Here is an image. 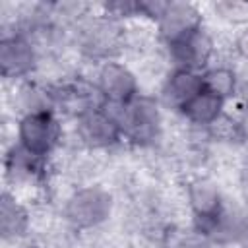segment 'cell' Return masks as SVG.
<instances>
[{"label":"cell","instance_id":"9","mask_svg":"<svg viewBox=\"0 0 248 248\" xmlns=\"http://www.w3.org/2000/svg\"><path fill=\"white\" fill-rule=\"evenodd\" d=\"M202 74L194 70L174 68L170 74H167L163 85H161V103L167 108H172L180 112V108L202 91Z\"/></svg>","mask_w":248,"mask_h":248},{"label":"cell","instance_id":"8","mask_svg":"<svg viewBox=\"0 0 248 248\" xmlns=\"http://www.w3.org/2000/svg\"><path fill=\"white\" fill-rule=\"evenodd\" d=\"M213 52H215V41L205 27H200L198 31L167 46L169 60L174 68H184L194 72L205 70Z\"/></svg>","mask_w":248,"mask_h":248},{"label":"cell","instance_id":"10","mask_svg":"<svg viewBox=\"0 0 248 248\" xmlns=\"http://www.w3.org/2000/svg\"><path fill=\"white\" fill-rule=\"evenodd\" d=\"M225 112V101L207 93L205 89H202L196 97H192L182 108L180 114L186 122L200 126V128H209L221 114Z\"/></svg>","mask_w":248,"mask_h":248},{"label":"cell","instance_id":"1","mask_svg":"<svg viewBox=\"0 0 248 248\" xmlns=\"http://www.w3.org/2000/svg\"><path fill=\"white\" fill-rule=\"evenodd\" d=\"M118 122L122 138L140 147L155 143L163 132L159 103L149 95H138L128 105L118 107Z\"/></svg>","mask_w":248,"mask_h":248},{"label":"cell","instance_id":"14","mask_svg":"<svg viewBox=\"0 0 248 248\" xmlns=\"http://www.w3.org/2000/svg\"><path fill=\"white\" fill-rule=\"evenodd\" d=\"M178 248H213V246L209 242H205V240H190V242L180 244Z\"/></svg>","mask_w":248,"mask_h":248},{"label":"cell","instance_id":"7","mask_svg":"<svg viewBox=\"0 0 248 248\" xmlns=\"http://www.w3.org/2000/svg\"><path fill=\"white\" fill-rule=\"evenodd\" d=\"M155 25L159 41L169 46L203 27V14L200 6L190 2H167Z\"/></svg>","mask_w":248,"mask_h":248},{"label":"cell","instance_id":"15","mask_svg":"<svg viewBox=\"0 0 248 248\" xmlns=\"http://www.w3.org/2000/svg\"><path fill=\"white\" fill-rule=\"evenodd\" d=\"M27 248H31V246H27Z\"/></svg>","mask_w":248,"mask_h":248},{"label":"cell","instance_id":"3","mask_svg":"<svg viewBox=\"0 0 248 248\" xmlns=\"http://www.w3.org/2000/svg\"><path fill=\"white\" fill-rule=\"evenodd\" d=\"M110 194L99 186H83L74 190L64 203V219L74 229H93L110 215Z\"/></svg>","mask_w":248,"mask_h":248},{"label":"cell","instance_id":"11","mask_svg":"<svg viewBox=\"0 0 248 248\" xmlns=\"http://www.w3.org/2000/svg\"><path fill=\"white\" fill-rule=\"evenodd\" d=\"M202 87L207 93H211L227 103L229 99H232L238 93L240 78L231 66L219 64V66L205 68L202 72Z\"/></svg>","mask_w":248,"mask_h":248},{"label":"cell","instance_id":"2","mask_svg":"<svg viewBox=\"0 0 248 248\" xmlns=\"http://www.w3.org/2000/svg\"><path fill=\"white\" fill-rule=\"evenodd\" d=\"M60 140L62 126L52 108L25 112L17 122V145L39 159H46Z\"/></svg>","mask_w":248,"mask_h":248},{"label":"cell","instance_id":"4","mask_svg":"<svg viewBox=\"0 0 248 248\" xmlns=\"http://www.w3.org/2000/svg\"><path fill=\"white\" fill-rule=\"evenodd\" d=\"M78 140L89 149H108L122 138L118 122V105L103 103L97 108L87 110L78 118Z\"/></svg>","mask_w":248,"mask_h":248},{"label":"cell","instance_id":"5","mask_svg":"<svg viewBox=\"0 0 248 248\" xmlns=\"http://www.w3.org/2000/svg\"><path fill=\"white\" fill-rule=\"evenodd\" d=\"M95 87L107 105L124 107L140 95V81L136 72L116 60H105L99 66Z\"/></svg>","mask_w":248,"mask_h":248},{"label":"cell","instance_id":"6","mask_svg":"<svg viewBox=\"0 0 248 248\" xmlns=\"http://www.w3.org/2000/svg\"><path fill=\"white\" fill-rule=\"evenodd\" d=\"M39 64V50L25 31H16L2 37L0 68L6 79H21Z\"/></svg>","mask_w":248,"mask_h":248},{"label":"cell","instance_id":"12","mask_svg":"<svg viewBox=\"0 0 248 248\" xmlns=\"http://www.w3.org/2000/svg\"><path fill=\"white\" fill-rule=\"evenodd\" d=\"M29 221H31L29 211L16 200V196L6 192L2 196V207H0V227L4 240L21 236L27 231Z\"/></svg>","mask_w":248,"mask_h":248},{"label":"cell","instance_id":"13","mask_svg":"<svg viewBox=\"0 0 248 248\" xmlns=\"http://www.w3.org/2000/svg\"><path fill=\"white\" fill-rule=\"evenodd\" d=\"M232 48H234V54H236L240 60L248 62V25H244V27L236 33V37L232 39Z\"/></svg>","mask_w":248,"mask_h":248}]
</instances>
